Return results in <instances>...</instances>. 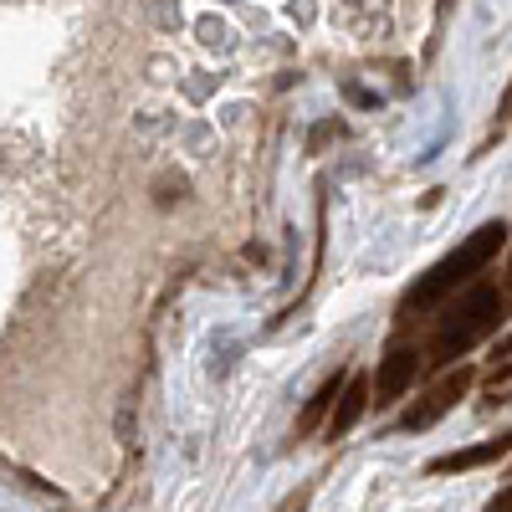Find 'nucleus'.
<instances>
[{
    "label": "nucleus",
    "mask_w": 512,
    "mask_h": 512,
    "mask_svg": "<svg viewBox=\"0 0 512 512\" xmlns=\"http://www.w3.org/2000/svg\"><path fill=\"white\" fill-rule=\"evenodd\" d=\"M507 221H487V226H477L472 236H461L436 267H425L405 292H400V303H395V328L405 333L410 323H420V318H431L441 303H451V297H461L472 282H482V272L497 262V251L507 246Z\"/></svg>",
    "instance_id": "obj_1"
},
{
    "label": "nucleus",
    "mask_w": 512,
    "mask_h": 512,
    "mask_svg": "<svg viewBox=\"0 0 512 512\" xmlns=\"http://www.w3.org/2000/svg\"><path fill=\"white\" fill-rule=\"evenodd\" d=\"M497 323H502V287L472 282V287H466L456 303L436 318L431 344H425V374L456 369L477 344H487V338L497 333Z\"/></svg>",
    "instance_id": "obj_2"
},
{
    "label": "nucleus",
    "mask_w": 512,
    "mask_h": 512,
    "mask_svg": "<svg viewBox=\"0 0 512 512\" xmlns=\"http://www.w3.org/2000/svg\"><path fill=\"white\" fill-rule=\"evenodd\" d=\"M472 384H477V369L472 364H456V369H446L436 384H431V390H425L415 405H405L400 410V431H431V425L436 420H446L461 400H466V390H472Z\"/></svg>",
    "instance_id": "obj_3"
},
{
    "label": "nucleus",
    "mask_w": 512,
    "mask_h": 512,
    "mask_svg": "<svg viewBox=\"0 0 512 512\" xmlns=\"http://www.w3.org/2000/svg\"><path fill=\"white\" fill-rule=\"evenodd\" d=\"M420 374H425V349L410 344V338H395V344L384 349L379 369H374V405H379V410L400 405Z\"/></svg>",
    "instance_id": "obj_4"
},
{
    "label": "nucleus",
    "mask_w": 512,
    "mask_h": 512,
    "mask_svg": "<svg viewBox=\"0 0 512 512\" xmlns=\"http://www.w3.org/2000/svg\"><path fill=\"white\" fill-rule=\"evenodd\" d=\"M502 456H512V431H502V436H487V441H477V446H456V451H441V456H431V461H425V472H431V477L477 472V466H492V461H502Z\"/></svg>",
    "instance_id": "obj_5"
},
{
    "label": "nucleus",
    "mask_w": 512,
    "mask_h": 512,
    "mask_svg": "<svg viewBox=\"0 0 512 512\" xmlns=\"http://www.w3.org/2000/svg\"><path fill=\"white\" fill-rule=\"evenodd\" d=\"M369 405H374V379H369V374H354L349 390L338 395V405H333V415H328V441H344L354 425L364 420Z\"/></svg>",
    "instance_id": "obj_6"
},
{
    "label": "nucleus",
    "mask_w": 512,
    "mask_h": 512,
    "mask_svg": "<svg viewBox=\"0 0 512 512\" xmlns=\"http://www.w3.org/2000/svg\"><path fill=\"white\" fill-rule=\"evenodd\" d=\"M349 379H354L349 369H338V374H328V379L318 384V390H313V400L303 405V415H297V425H292V436H297V441H303V436H313L318 425H323V431H328V415H333L338 395L349 390Z\"/></svg>",
    "instance_id": "obj_7"
},
{
    "label": "nucleus",
    "mask_w": 512,
    "mask_h": 512,
    "mask_svg": "<svg viewBox=\"0 0 512 512\" xmlns=\"http://www.w3.org/2000/svg\"><path fill=\"white\" fill-rule=\"evenodd\" d=\"M497 405H512V359L497 364V369L482 379V410H497Z\"/></svg>",
    "instance_id": "obj_8"
},
{
    "label": "nucleus",
    "mask_w": 512,
    "mask_h": 512,
    "mask_svg": "<svg viewBox=\"0 0 512 512\" xmlns=\"http://www.w3.org/2000/svg\"><path fill=\"white\" fill-rule=\"evenodd\" d=\"M195 31H200V47H221V52L231 47V26H226V21H216V16H205Z\"/></svg>",
    "instance_id": "obj_9"
},
{
    "label": "nucleus",
    "mask_w": 512,
    "mask_h": 512,
    "mask_svg": "<svg viewBox=\"0 0 512 512\" xmlns=\"http://www.w3.org/2000/svg\"><path fill=\"white\" fill-rule=\"evenodd\" d=\"M333 134H344V123H338V118H328V123H318V128H313V144H308V149L318 154V149H323V144H328Z\"/></svg>",
    "instance_id": "obj_10"
},
{
    "label": "nucleus",
    "mask_w": 512,
    "mask_h": 512,
    "mask_svg": "<svg viewBox=\"0 0 512 512\" xmlns=\"http://www.w3.org/2000/svg\"><path fill=\"white\" fill-rule=\"evenodd\" d=\"M344 98H349V103H359V108H374V103H379L374 93H364V88H359V82H344Z\"/></svg>",
    "instance_id": "obj_11"
},
{
    "label": "nucleus",
    "mask_w": 512,
    "mask_h": 512,
    "mask_svg": "<svg viewBox=\"0 0 512 512\" xmlns=\"http://www.w3.org/2000/svg\"><path fill=\"white\" fill-rule=\"evenodd\" d=\"M482 512H512V487H502V492H497V497H492Z\"/></svg>",
    "instance_id": "obj_12"
},
{
    "label": "nucleus",
    "mask_w": 512,
    "mask_h": 512,
    "mask_svg": "<svg viewBox=\"0 0 512 512\" xmlns=\"http://www.w3.org/2000/svg\"><path fill=\"white\" fill-rule=\"evenodd\" d=\"M492 359H497V364H507V359H512V333H507V338H497V344H492Z\"/></svg>",
    "instance_id": "obj_13"
},
{
    "label": "nucleus",
    "mask_w": 512,
    "mask_h": 512,
    "mask_svg": "<svg viewBox=\"0 0 512 512\" xmlns=\"http://www.w3.org/2000/svg\"><path fill=\"white\" fill-rule=\"evenodd\" d=\"M292 21H313V6H308V0H292Z\"/></svg>",
    "instance_id": "obj_14"
}]
</instances>
